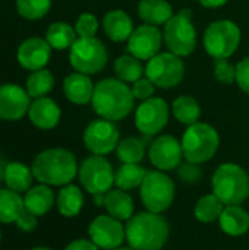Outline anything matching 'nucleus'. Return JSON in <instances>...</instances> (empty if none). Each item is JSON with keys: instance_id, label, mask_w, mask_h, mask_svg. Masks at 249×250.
<instances>
[{"instance_id": "6ab92c4d", "label": "nucleus", "mask_w": 249, "mask_h": 250, "mask_svg": "<svg viewBox=\"0 0 249 250\" xmlns=\"http://www.w3.org/2000/svg\"><path fill=\"white\" fill-rule=\"evenodd\" d=\"M60 116H62V111L59 105L56 104L54 100L48 97L37 98L29 105V110H28V117L31 123L35 127L43 129V130L54 129L60 122Z\"/></svg>"}, {"instance_id": "bb28decb", "label": "nucleus", "mask_w": 249, "mask_h": 250, "mask_svg": "<svg viewBox=\"0 0 249 250\" xmlns=\"http://www.w3.org/2000/svg\"><path fill=\"white\" fill-rule=\"evenodd\" d=\"M104 208L107 209L109 215L120 221H128L134 215V201L131 195L126 190H122L117 188L110 189L106 193Z\"/></svg>"}, {"instance_id": "2f4dec72", "label": "nucleus", "mask_w": 249, "mask_h": 250, "mask_svg": "<svg viewBox=\"0 0 249 250\" xmlns=\"http://www.w3.org/2000/svg\"><path fill=\"white\" fill-rule=\"evenodd\" d=\"M45 40L54 50H66L70 48L72 44L78 40V34L75 28H72L66 22H54L48 26L45 32Z\"/></svg>"}, {"instance_id": "2eb2a0df", "label": "nucleus", "mask_w": 249, "mask_h": 250, "mask_svg": "<svg viewBox=\"0 0 249 250\" xmlns=\"http://www.w3.org/2000/svg\"><path fill=\"white\" fill-rule=\"evenodd\" d=\"M163 42V31H160L158 26L142 23L136 26L129 37L128 53L135 56L141 62H148L160 53Z\"/></svg>"}, {"instance_id": "39448f33", "label": "nucleus", "mask_w": 249, "mask_h": 250, "mask_svg": "<svg viewBox=\"0 0 249 250\" xmlns=\"http://www.w3.org/2000/svg\"><path fill=\"white\" fill-rule=\"evenodd\" d=\"M181 144L183 158L186 161L204 164L216 155L220 146V136L216 127L208 123L198 122L195 125L186 126Z\"/></svg>"}, {"instance_id": "8fccbe9b", "label": "nucleus", "mask_w": 249, "mask_h": 250, "mask_svg": "<svg viewBox=\"0 0 249 250\" xmlns=\"http://www.w3.org/2000/svg\"><path fill=\"white\" fill-rule=\"evenodd\" d=\"M0 242H1V231H0Z\"/></svg>"}, {"instance_id": "09e8293b", "label": "nucleus", "mask_w": 249, "mask_h": 250, "mask_svg": "<svg viewBox=\"0 0 249 250\" xmlns=\"http://www.w3.org/2000/svg\"><path fill=\"white\" fill-rule=\"evenodd\" d=\"M114 250H134L132 248H117V249Z\"/></svg>"}, {"instance_id": "aec40b11", "label": "nucleus", "mask_w": 249, "mask_h": 250, "mask_svg": "<svg viewBox=\"0 0 249 250\" xmlns=\"http://www.w3.org/2000/svg\"><path fill=\"white\" fill-rule=\"evenodd\" d=\"M101 26L107 38L114 42L128 41L135 29L132 18L122 9L109 10L103 18Z\"/></svg>"}, {"instance_id": "1a4fd4ad", "label": "nucleus", "mask_w": 249, "mask_h": 250, "mask_svg": "<svg viewBox=\"0 0 249 250\" xmlns=\"http://www.w3.org/2000/svg\"><path fill=\"white\" fill-rule=\"evenodd\" d=\"M109 53L106 45L97 37L78 38L69 48V63L81 73L94 75L101 72L107 64Z\"/></svg>"}, {"instance_id": "a19ab883", "label": "nucleus", "mask_w": 249, "mask_h": 250, "mask_svg": "<svg viewBox=\"0 0 249 250\" xmlns=\"http://www.w3.org/2000/svg\"><path fill=\"white\" fill-rule=\"evenodd\" d=\"M236 83L245 94L249 95V56L244 57L236 64Z\"/></svg>"}, {"instance_id": "7ed1b4c3", "label": "nucleus", "mask_w": 249, "mask_h": 250, "mask_svg": "<svg viewBox=\"0 0 249 250\" xmlns=\"http://www.w3.org/2000/svg\"><path fill=\"white\" fill-rule=\"evenodd\" d=\"M31 168L37 182L62 188L73 182L79 167L70 151L65 148H50L34 158Z\"/></svg>"}, {"instance_id": "f03ea898", "label": "nucleus", "mask_w": 249, "mask_h": 250, "mask_svg": "<svg viewBox=\"0 0 249 250\" xmlns=\"http://www.w3.org/2000/svg\"><path fill=\"white\" fill-rule=\"evenodd\" d=\"M126 242L134 250H161L167 243L170 227L161 214L138 212L125 226Z\"/></svg>"}, {"instance_id": "b1692460", "label": "nucleus", "mask_w": 249, "mask_h": 250, "mask_svg": "<svg viewBox=\"0 0 249 250\" xmlns=\"http://www.w3.org/2000/svg\"><path fill=\"white\" fill-rule=\"evenodd\" d=\"M173 15V6L167 0H139L138 3V16L144 23L164 26Z\"/></svg>"}, {"instance_id": "a211bd4d", "label": "nucleus", "mask_w": 249, "mask_h": 250, "mask_svg": "<svg viewBox=\"0 0 249 250\" xmlns=\"http://www.w3.org/2000/svg\"><path fill=\"white\" fill-rule=\"evenodd\" d=\"M51 47L47 40L40 37H32L25 40L16 53V59L23 69L28 70H40L44 69L51 57Z\"/></svg>"}, {"instance_id": "e433bc0d", "label": "nucleus", "mask_w": 249, "mask_h": 250, "mask_svg": "<svg viewBox=\"0 0 249 250\" xmlns=\"http://www.w3.org/2000/svg\"><path fill=\"white\" fill-rule=\"evenodd\" d=\"M100 28V22L92 13H81L75 22V31L78 38H91L95 37Z\"/></svg>"}, {"instance_id": "ea45409f", "label": "nucleus", "mask_w": 249, "mask_h": 250, "mask_svg": "<svg viewBox=\"0 0 249 250\" xmlns=\"http://www.w3.org/2000/svg\"><path fill=\"white\" fill-rule=\"evenodd\" d=\"M154 92H156V85L147 76H142L141 79H138L136 82L132 83V94H134L135 100L145 101V100L154 97Z\"/></svg>"}, {"instance_id": "49530a36", "label": "nucleus", "mask_w": 249, "mask_h": 250, "mask_svg": "<svg viewBox=\"0 0 249 250\" xmlns=\"http://www.w3.org/2000/svg\"><path fill=\"white\" fill-rule=\"evenodd\" d=\"M6 166H7V163L0 157V183L3 182V179H4V170H6Z\"/></svg>"}, {"instance_id": "393cba45", "label": "nucleus", "mask_w": 249, "mask_h": 250, "mask_svg": "<svg viewBox=\"0 0 249 250\" xmlns=\"http://www.w3.org/2000/svg\"><path fill=\"white\" fill-rule=\"evenodd\" d=\"M34 179L35 177L32 168H29L28 166L18 161L7 163L4 170V179H3L7 189L18 193H25L32 188Z\"/></svg>"}, {"instance_id": "6e6552de", "label": "nucleus", "mask_w": 249, "mask_h": 250, "mask_svg": "<svg viewBox=\"0 0 249 250\" xmlns=\"http://www.w3.org/2000/svg\"><path fill=\"white\" fill-rule=\"evenodd\" d=\"M175 195V182L166 174V171H147L144 182L139 188V196L147 211L163 214L172 207Z\"/></svg>"}, {"instance_id": "4c0bfd02", "label": "nucleus", "mask_w": 249, "mask_h": 250, "mask_svg": "<svg viewBox=\"0 0 249 250\" xmlns=\"http://www.w3.org/2000/svg\"><path fill=\"white\" fill-rule=\"evenodd\" d=\"M214 78L217 82L225 85H232L236 82V66L227 59L214 60Z\"/></svg>"}, {"instance_id": "473e14b6", "label": "nucleus", "mask_w": 249, "mask_h": 250, "mask_svg": "<svg viewBox=\"0 0 249 250\" xmlns=\"http://www.w3.org/2000/svg\"><path fill=\"white\" fill-rule=\"evenodd\" d=\"M147 170L139 164H122L114 174V186L122 190H134L141 188Z\"/></svg>"}, {"instance_id": "a878e982", "label": "nucleus", "mask_w": 249, "mask_h": 250, "mask_svg": "<svg viewBox=\"0 0 249 250\" xmlns=\"http://www.w3.org/2000/svg\"><path fill=\"white\" fill-rule=\"evenodd\" d=\"M56 207H57V211L60 212V215H63L66 218H73V217L79 215V212L84 208L82 190L72 183L62 186V189L59 190V193L56 196Z\"/></svg>"}, {"instance_id": "c756f323", "label": "nucleus", "mask_w": 249, "mask_h": 250, "mask_svg": "<svg viewBox=\"0 0 249 250\" xmlns=\"http://www.w3.org/2000/svg\"><path fill=\"white\" fill-rule=\"evenodd\" d=\"M25 211L23 198L21 193L10 189H0V223L13 224Z\"/></svg>"}, {"instance_id": "7c9ffc66", "label": "nucleus", "mask_w": 249, "mask_h": 250, "mask_svg": "<svg viewBox=\"0 0 249 250\" xmlns=\"http://www.w3.org/2000/svg\"><path fill=\"white\" fill-rule=\"evenodd\" d=\"M225 207L226 205L214 193H208V195L201 196L197 201L194 207V215L200 223L210 224V223L219 221Z\"/></svg>"}, {"instance_id": "79ce46f5", "label": "nucleus", "mask_w": 249, "mask_h": 250, "mask_svg": "<svg viewBox=\"0 0 249 250\" xmlns=\"http://www.w3.org/2000/svg\"><path fill=\"white\" fill-rule=\"evenodd\" d=\"M16 227L21 230V231H23V233H31V231H34L35 229H37V226H38V220H37V217L34 215V214H31L29 211H23L21 215H19V218L16 220Z\"/></svg>"}, {"instance_id": "de8ad7c7", "label": "nucleus", "mask_w": 249, "mask_h": 250, "mask_svg": "<svg viewBox=\"0 0 249 250\" xmlns=\"http://www.w3.org/2000/svg\"><path fill=\"white\" fill-rule=\"evenodd\" d=\"M29 250H53V249L45 248V246H37V248H32V249H29Z\"/></svg>"}, {"instance_id": "f3484780", "label": "nucleus", "mask_w": 249, "mask_h": 250, "mask_svg": "<svg viewBox=\"0 0 249 250\" xmlns=\"http://www.w3.org/2000/svg\"><path fill=\"white\" fill-rule=\"evenodd\" d=\"M29 94L19 85H0V119L10 122L22 119L29 110Z\"/></svg>"}, {"instance_id": "a18cd8bd", "label": "nucleus", "mask_w": 249, "mask_h": 250, "mask_svg": "<svg viewBox=\"0 0 249 250\" xmlns=\"http://www.w3.org/2000/svg\"><path fill=\"white\" fill-rule=\"evenodd\" d=\"M104 199H106V193H97L92 195V201L97 207H104Z\"/></svg>"}, {"instance_id": "0eeeda50", "label": "nucleus", "mask_w": 249, "mask_h": 250, "mask_svg": "<svg viewBox=\"0 0 249 250\" xmlns=\"http://www.w3.org/2000/svg\"><path fill=\"white\" fill-rule=\"evenodd\" d=\"M242 40L241 28L230 19H219L211 22L203 37V45L210 57L229 59L239 48Z\"/></svg>"}, {"instance_id": "58836bf2", "label": "nucleus", "mask_w": 249, "mask_h": 250, "mask_svg": "<svg viewBox=\"0 0 249 250\" xmlns=\"http://www.w3.org/2000/svg\"><path fill=\"white\" fill-rule=\"evenodd\" d=\"M178 174H179V179L188 185H195L203 177V171L200 168V164H195L191 161L181 163V166L178 167Z\"/></svg>"}, {"instance_id": "412c9836", "label": "nucleus", "mask_w": 249, "mask_h": 250, "mask_svg": "<svg viewBox=\"0 0 249 250\" xmlns=\"http://www.w3.org/2000/svg\"><path fill=\"white\" fill-rule=\"evenodd\" d=\"M94 89L95 85L92 83L90 75L81 72L70 73L63 81V92L66 98L76 105H84L91 103Z\"/></svg>"}, {"instance_id": "4468645a", "label": "nucleus", "mask_w": 249, "mask_h": 250, "mask_svg": "<svg viewBox=\"0 0 249 250\" xmlns=\"http://www.w3.org/2000/svg\"><path fill=\"white\" fill-rule=\"evenodd\" d=\"M90 240L103 250H114L122 248L126 240V230L120 220L106 214L97 215L88 226Z\"/></svg>"}, {"instance_id": "9d476101", "label": "nucleus", "mask_w": 249, "mask_h": 250, "mask_svg": "<svg viewBox=\"0 0 249 250\" xmlns=\"http://www.w3.org/2000/svg\"><path fill=\"white\" fill-rule=\"evenodd\" d=\"M145 76L156 85V88L170 89L182 82L185 76V63L182 57L170 51L158 53L147 62Z\"/></svg>"}, {"instance_id": "4be33fe9", "label": "nucleus", "mask_w": 249, "mask_h": 250, "mask_svg": "<svg viewBox=\"0 0 249 250\" xmlns=\"http://www.w3.org/2000/svg\"><path fill=\"white\" fill-rule=\"evenodd\" d=\"M219 224L227 236H244L249 230V212L242 205H226L219 218Z\"/></svg>"}, {"instance_id": "20e7f679", "label": "nucleus", "mask_w": 249, "mask_h": 250, "mask_svg": "<svg viewBox=\"0 0 249 250\" xmlns=\"http://www.w3.org/2000/svg\"><path fill=\"white\" fill-rule=\"evenodd\" d=\"M211 189L225 205H242L249 198V174L236 163H223L213 174Z\"/></svg>"}, {"instance_id": "f704fd0d", "label": "nucleus", "mask_w": 249, "mask_h": 250, "mask_svg": "<svg viewBox=\"0 0 249 250\" xmlns=\"http://www.w3.org/2000/svg\"><path fill=\"white\" fill-rule=\"evenodd\" d=\"M54 86V76L47 69L34 70L26 79V92L32 98L45 97Z\"/></svg>"}, {"instance_id": "5701e85b", "label": "nucleus", "mask_w": 249, "mask_h": 250, "mask_svg": "<svg viewBox=\"0 0 249 250\" xmlns=\"http://www.w3.org/2000/svg\"><path fill=\"white\" fill-rule=\"evenodd\" d=\"M23 205L25 209L34 214L35 217L45 215L56 205V196L51 190V186L43 183L32 186L23 195Z\"/></svg>"}, {"instance_id": "72a5a7b5", "label": "nucleus", "mask_w": 249, "mask_h": 250, "mask_svg": "<svg viewBox=\"0 0 249 250\" xmlns=\"http://www.w3.org/2000/svg\"><path fill=\"white\" fill-rule=\"evenodd\" d=\"M116 155L122 164H139L145 157V145L141 139L128 136L119 142Z\"/></svg>"}, {"instance_id": "37998d69", "label": "nucleus", "mask_w": 249, "mask_h": 250, "mask_svg": "<svg viewBox=\"0 0 249 250\" xmlns=\"http://www.w3.org/2000/svg\"><path fill=\"white\" fill-rule=\"evenodd\" d=\"M65 250H100L90 239H76L72 240Z\"/></svg>"}, {"instance_id": "9b49d317", "label": "nucleus", "mask_w": 249, "mask_h": 250, "mask_svg": "<svg viewBox=\"0 0 249 250\" xmlns=\"http://www.w3.org/2000/svg\"><path fill=\"white\" fill-rule=\"evenodd\" d=\"M114 174L112 164L103 155H91L85 158L78 168V179L82 188L91 193H107L114 186Z\"/></svg>"}, {"instance_id": "c03bdc74", "label": "nucleus", "mask_w": 249, "mask_h": 250, "mask_svg": "<svg viewBox=\"0 0 249 250\" xmlns=\"http://www.w3.org/2000/svg\"><path fill=\"white\" fill-rule=\"evenodd\" d=\"M197 1L207 9H217V7L225 6L229 0H197Z\"/></svg>"}, {"instance_id": "423d86ee", "label": "nucleus", "mask_w": 249, "mask_h": 250, "mask_svg": "<svg viewBox=\"0 0 249 250\" xmlns=\"http://www.w3.org/2000/svg\"><path fill=\"white\" fill-rule=\"evenodd\" d=\"M163 40L169 51L179 57H188L195 51L198 34L189 9H183L170 18L163 28Z\"/></svg>"}, {"instance_id": "dca6fc26", "label": "nucleus", "mask_w": 249, "mask_h": 250, "mask_svg": "<svg viewBox=\"0 0 249 250\" xmlns=\"http://www.w3.org/2000/svg\"><path fill=\"white\" fill-rule=\"evenodd\" d=\"M148 158L160 171L175 170L181 166L183 158L182 144L172 135H160L150 144Z\"/></svg>"}, {"instance_id": "ddd939ff", "label": "nucleus", "mask_w": 249, "mask_h": 250, "mask_svg": "<svg viewBox=\"0 0 249 250\" xmlns=\"http://www.w3.org/2000/svg\"><path fill=\"white\" fill-rule=\"evenodd\" d=\"M84 144L94 155H107L116 151L120 142V133L114 122L98 119L91 122L84 130Z\"/></svg>"}, {"instance_id": "cd10ccee", "label": "nucleus", "mask_w": 249, "mask_h": 250, "mask_svg": "<svg viewBox=\"0 0 249 250\" xmlns=\"http://www.w3.org/2000/svg\"><path fill=\"white\" fill-rule=\"evenodd\" d=\"M172 114L179 123L185 126H191L200 122L201 105L197 101V98L191 95H181L175 98L172 104Z\"/></svg>"}, {"instance_id": "f257e3e1", "label": "nucleus", "mask_w": 249, "mask_h": 250, "mask_svg": "<svg viewBox=\"0 0 249 250\" xmlns=\"http://www.w3.org/2000/svg\"><path fill=\"white\" fill-rule=\"evenodd\" d=\"M91 105L101 119L119 122L132 113L135 97L126 82L117 78H106L95 85Z\"/></svg>"}, {"instance_id": "f8f14e48", "label": "nucleus", "mask_w": 249, "mask_h": 250, "mask_svg": "<svg viewBox=\"0 0 249 250\" xmlns=\"http://www.w3.org/2000/svg\"><path fill=\"white\" fill-rule=\"evenodd\" d=\"M170 108L164 98L151 97L135 110V126L145 136L158 135L169 123Z\"/></svg>"}, {"instance_id": "c85d7f7f", "label": "nucleus", "mask_w": 249, "mask_h": 250, "mask_svg": "<svg viewBox=\"0 0 249 250\" xmlns=\"http://www.w3.org/2000/svg\"><path fill=\"white\" fill-rule=\"evenodd\" d=\"M113 70L116 78L126 83H134L145 75V67L142 66V62L129 53L119 56L114 60Z\"/></svg>"}, {"instance_id": "c9c22d12", "label": "nucleus", "mask_w": 249, "mask_h": 250, "mask_svg": "<svg viewBox=\"0 0 249 250\" xmlns=\"http://www.w3.org/2000/svg\"><path fill=\"white\" fill-rule=\"evenodd\" d=\"M51 0H16L18 13L29 21L41 19L48 13Z\"/></svg>"}]
</instances>
